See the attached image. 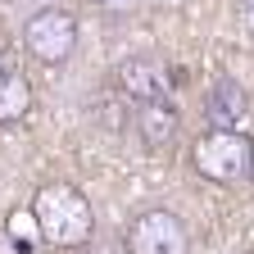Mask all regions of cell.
I'll list each match as a JSON object with an SVG mask.
<instances>
[{"label": "cell", "instance_id": "5b68a950", "mask_svg": "<svg viewBox=\"0 0 254 254\" xmlns=\"http://www.w3.org/2000/svg\"><path fill=\"white\" fill-rule=\"evenodd\" d=\"M114 86L132 105H159V100L173 95V68L154 55H127L114 68Z\"/></svg>", "mask_w": 254, "mask_h": 254}, {"label": "cell", "instance_id": "8992f818", "mask_svg": "<svg viewBox=\"0 0 254 254\" xmlns=\"http://www.w3.org/2000/svg\"><path fill=\"white\" fill-rule=\"evenodd\" d=\"M250 114V95L236 77H218L204 95V118L213 132H241V123Z\"/></svg>", "mask_w": 254, "mask_h": 254}, {"label": "cell", "instance_id": "7a4b0ae2", "mask_svg": "<svg viewBox=\"0 0 254 254\" xmlns=\"http://www.w3.org/2000/svg\"><path fill=\"white\" fill-rule=\"evenodd\" d=\"M77 41H82L77 14L64 5H41L23 23V50L41 64H68L77 55Z\"/></svg>", "mask_w": 254, "mask_h": 254}, {"label": "cell", "instance_id": "7c38bea8", "mask_svg": "<svg viewBox=\"0 0 254 254\" xmlns=\"http://www.w3.org/2000/svg\"><path fill=\"white\" fill-rule=\"evenodd\" d=\"M41 5H50V0H41Z\"/></svg>", "mask_w": 254, "mask_h": 254}, {"label": "cell", "instance_id": "30bf717a", "mask_svg": "<svg viewBox=\"0 0 254 254\" xmlns=\"http://www.w3.org/2000/svg\"><path fill=\"white\" fill-rule=\"evenodd\" d=\"M145 5H150V9H164V14H168V9H186L190 0H145Z\"/></svg>", "mask_w": 254, "mask_h": 254}, {"label": "cell", "instance_id": "6da1fadb", "mask_svg": "<svg viewBox=\"0 0 254 254\" xmlns=\"http://www.w3.org/2000/svg\"><path fill=\"white\" fill-rule=\"evenodd\" d=\"M32 222L50 250H82L95 236V213L86 190L73 182H46L32 195Z\"/></svg>", "mask_w": 254, "mask_h": 254}, {"label": "cell", "instance_id": "52a82bcc", "mask_svg": "<svg viewBox=\"0 0 254 254\" xmlns=\"http://www.w3.org/2000/svg\"><path fill=\"white\" fill-rule=\"evenodd\" d=\"M136 136L150 154H164L173 150V141L182 136V114L168 105V100H159V105H136Z\"/></svg>", "mask_w": 254, "mask_h": 254}, {"label": "cell", "instance_id": "9c48e42d", "mask_svg": "<svg viewBox=\"0 0 254 254\" xmlns=\"http://www.w3.org/2000/svg\"><path fill=\"white\" fill-rule=\"evenodd\" d=\"M100 9H109V14H127V9H136L141 0H95Z\"/></svg>", "mask_w": 254, "mask_h": 254}, {"label": "cell", "instance_id": "277c9868", "mask_svg": "<svg viewBox=\"0 0 254 254\" xmlns=\"http://www.w3.org/2000/svg\"><path fill=\"white\" fill-rule=\"evenodd\" d=\"M127 254H190V227L173 209H141L123 227Z\"/></svg>", "mask_w": 254, "mask_h": 254}, {"label": "cell", "instance_id": "ba28073f", "mask_svg": "<svg viewBox=\"0 0 254 254\" xmlns=\"http://www.w3.org/2000/svg\"><path fill=\"white\" fill-rule=\"evenodd\" d=\"M32 114V82L18 68H0V127L23 123Z\"/></svg>", "mask_w": 254, "mask_h": 254}, {"label": "cell", "instance_id": "8fae6325", "mask_svg": "<svg viewBox=\"0 0 254 254\" xmlns=\"http://www.w3.org/2000/svg\"><path fill=\"white\" fill-rule=\"evenodd\" d=\"M245 182H254V136H250V173H245Z\"/></svg>", "mask_w": 254, "mask_h": 254}, {"label": "cell", "instance_id": "3957f363", "mask_svg": "<svg viewBox=\"0 0 254 254\" xmlns=\"http://www.w3.org/2000/svg\"><path fill=\"white\" fill-rule=\"evenodd\" d=\"M190 168L213 186H232L245 182L250 173V136L245 132H200L190 145Z\"/></svg>", "mask_w": 254, "mask_h": 254}]
</instances>
